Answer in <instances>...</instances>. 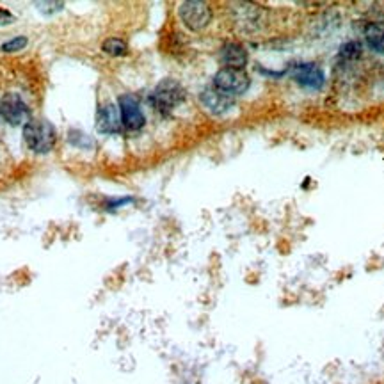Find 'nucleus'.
<instances>
[{"mask_svg": "<svg viewBox=\"0 0 384 384\" xmlns=\"http://www.w3.org/2000/svg\"><path fill=\"white\" fill-rule=\"evenodd\" d=\"M23 141L30 151L36 155L50 153L56 146V128L45 120H30L23 127Z\"/></svg>", "mask_w": 384, "mask_h": 384, "instance_id": "f257e3e1", "label": "nucleus"}, {"mask_svg": "<svg viewBox=\"0 0 384 384\" xmlns=\"http://www.w3.org/2000/svg\"><path fill=\"white\" fill-rule=\"evenodd\" d=\"M185 100V89L180 82L173 79H164L157 84L150 96V102L157 113L167 114L173 113L178 105Z\"/></svg>", "mask_w": 384, "mask_h": 384, "instance_id": "f03ea898", "label": "nucleus"}, {"mask_svg": "<svg viewBox=\"0 0 384 384\" xmlns=\"http://www.w3.org/2000/svg\"><path fill=\"white\" fill-rule=\"evenodd\" d=\"M251 86V79L244 70L233 68H221L214 77V87L228 96H238L244 94Z\"/></svg>", "mask_w": 384, "mask_h": 384, "instance_id": "7ed1b4c3", "label": "nucleus"}, {"mask_svg": "<svg viewBox=\"0 0 384 384\" xmlns=\"http://www.w3.org/2000/svg\"><path fill=\"white\" fill-rule=\"evenodd\" d=\"M0 117L13 127H25L32 120V114L20 94L6 93L0 98Z\"/></svg>", "mask_w": 384, "mask_h": 384, "instance_id": "20e7f679", "label": "nucleus"}, {"mask_svg": "<svg viewBox=\"0 0 384 384\" xmlns=\"http://www.w3.org/2000/svg\"><path fill=\"white\" fill-rule=\"evenodd\" d=\"M181 23L192 32H200L207 29L208 23L212 22V9L205 2H184L178 8Z\"/></svg>", "mask_w": 384, "mask_h": 384, "instance_id": "39448f33", "label": "nucleus"}, {"mask_svg": "<svg viewBox=\"0 0 384 384\" xmlns=\"http://www.w3.org/2000/svg\"><path fill=\"white\" fill-rule=\"evenodd\" d=\"M120 116H121V127L128 132H137L146 123L143 109H141L139 100L134 94H123L120 96Z\"/></svg>", "mask_w": 384, "mask_h": 384, "instance_id": "423d86ee", "label": "nucleus"}, {"mask_svg": "<svg viewBox=\"0 0 384 384\" xmlns=\"http://www.w3.org/2000/svg\"><path fill=\"white\" fill-rule=\"evenodd\" d=\"M290 75L297 82V86L309 91H319L326 84V73L315 63H297L292 66Z\"/></svg>", "mask_w": 384, "mask_h": 384, "instance_id": "0eeeda50", "label": "nucleus"}, {"mask_svg": "<svg viewBox=\"0 0 384 384\" xmlns=\"http://www.w3.org/2000/svg\"><path fill=\"white\" fill-rule=\"evenodd\" d=\"M200 102L205 109L208 110L214 116H222V114H228L235 105V100L228 94L221 93L219 89H215L214 86H208L201 91Z\"/></svg>", "mask_w": 384, "mask_h": 384, "instance_id": "6e6552de", "label": "nucleus"}, {"mask_svg": "<svg viewBox=\"0 0 384 384\" xmlns=\"http://www.w3.org/2000/svg\"><path fill=\"white\" fill-rule=\"evenodd\" d=\"M221 63L224 64L222 68H233V70H244L245 64H248L249 56L248 50L241 45V43L228 41L221 46Z\"/></svg>", "mask_w": 384, "mask_h": 384, "instance_id": "1a4fd4ad", "label": "nucleus"}, {"mask_svg": "<svg viewBox=\"0 0 384 384\" xmlns=\"http://www.w3.org/2000/svg\"><path fill=\"white\" fill-rule=\"evenodd\" d=\"M96 127H98L100 132L103 134H116L120 132L121 128V116L120 109H116V105H102L96 114Z\"/></svg>", "mask_w": 384, "mask_h": 384, "instance_id": "9d476101", "label": "nucleus"}, {"mask_svg": "<svg viewBox=\"0 0 384 384\" xmlns=\"http://www.w3.org/2000/svg\"><path fill=\"white\" fill-rule=\"evenodd\" d=\"M365 41L370 50L384 56V22H372L366 25Z\"/></svg>", "mask_w": 384, "mask_h": 384, "instance_id": "9b49d317", "label": "nucleus"}, {"mask_svg": "<svg viewBox=\"0 0 384 384\" xmlns=\"http://www.w3.org/2000/svg\"><path fill=\"white\" fill-rule=\"evenodd\" d=\"M363 53V45L359 41H354V39H350V41L343 43L342 49H340V57L345 60H356L359 59Z\"/></svg>", "mask_w": 384, "mask_h": 384, "instance_id": "f8f14e48", "label": "nucleus"}, {"mask_svg": "<svg viewBox=\"0 0 384 384\" xmlns=\"http://www.w3.org/2000/svg\"><path fill=\"white\" fill-rule=\"evenodd\" d=\"M127 50H128L127 43L120 38H109L103 41V52L109 53V56H113V57L124 56V53H127Z\"/></svg>", "mask_w": 384, "mask_h": 384, "instance_id": "ddd939ff", "label": "nucleus"}, {"mask_svg": "<svg viewBox=\"0 0 384 384\" xmlns=\"http://www.w3.org/2000/svg\"><path fill=\"white\" fill-rule=\"evenodd\" d=\"M27 45V38L25 36H16V38L9 39L2 45V52H18V50L25 49Z\"/></svg>", "mask_w": 384, "mask_h": 384, "instance_id": "4468645a", "label": "nucleus"}, {"mask_svg": "<svg viewBox=\"0 0 384 384\" xmlns=\"http://www.w3.org/2000/svg\"><path fill=\"white\" fill-rule=\"evenodd\" d=\"M60 8H63V4H57V6H53V4H38V9H43L46 15H52V13L59 11Z\"/></svg>", "mask_w": 384, "mask_h": 384, "instance_id": "2eb2a0df", "label": "nucleus"}, {"mask_svg": "<svg viewBox=\"0 0 384 384\" xmlns=\"http://www.w3.org/2000/svg\"><path fill=\"white\" fill-rule=\"evenodd\" d=\"M11 22H15V16H13L9 11H6V9L0 8V23L4 25V23H11Z\"/></svg>", "mask_w": 384, "mask_h": 384, "instance_id": "dca6fc26", "label": "nucleus"}]
</instances>
